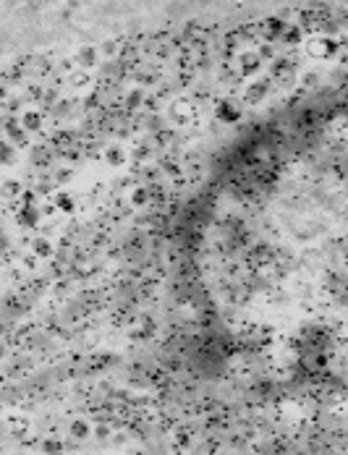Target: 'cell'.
<instances>
[{"instance_id":"6da1fadb","label":"cell","mask_w":348,"mask_h":455,"mask_svg":"<svg viewBox=\"0 0 348 455\" xmlns=\"http://www.w3.org/2000/svg\"><path fill=\"white\" fill-rule=\"evenodd\" d=\"M338 52V40L335 37H314L306 42V55L314 60H330Z\"/></svg>"},{"instance_id":"7a4b0ae2","label":"cell","mask_w":348,"mask_h":455,"mask_svg":"<svg viewBox=\"0 0 348 455\" xmlns=\"http://www.w3.org/2000/svg\"><path fill=\"white\" fill-rule=\"evenodd\" d=\"M170 118L176 120V123H191V120L196 118V105L191 100H186V97H181V100H173L170 102Z\"/></svg>"},{"instance_id":"3957f363","label":"cell","mask_w":348,"mask_h":455,"mask_svg":"<svg viewBox=\"0 0 348 455\" xmlns=\"http://www.w3.org/2000/svg\"><path fill=\"white\" fill-rule=\"evenodd\" d=\"M16 225L24 228V230H32V228L40 225V209L34 204H21L16 209Z\"/></svg>"},{"instance_id":"277c9868","label":"cell","mask_w":348,"mask_h":455,"mask_svg":"<svg viewBox=\"0 0 348 455\" xmlns=\"http://www.w3.org/2000/svg\"><path fill=\"white\" fill-rule=\"evenodd\" d=\"M215 115L220 118L223 123H238L241 120V108L236 102H231V100H223V102H217Z\"/></svg>"},{"instance_id":"5b68a950","label":"cell","mask_w":348,"mask_h":455,"mask_svg":"<svg viewBox=\"0 0 348 455\" xmlns=\"http://www.w3.org/2000/svg\"><path fill=\"white\" fill-rule=\"evenodd\" d=\"M76 63L81 66V71L94 68L97 63H100V50H97L94 45H84V47H79L76 50Z\"/></svg>"},{"instance_id":"8992f818","label":"cell","mask_w":348,"mask_h":455,"mask_svg":"<svg viewBox=\"0 0 348 455\" xmlns=\"http://www.w3.org/2000/svg\"><path fill=\"white\" fill-rule=\"evenodd\" d=\"M259 68H262V58L256 55V52H244V55L238 58V71L244 76L259 73Z\"/></svg>"},{"instance_id":"52a82bcc","label":"cell","mask_w":348,"mask_h":455,"mask_svg":"<svg viewBox=\"0 0 348 455\" xmlns=\"http://www.w3.org/2000/svg\"><path fill=\"white\" fill-rule=\"evenodd\" d=\"M105 162H108L110 168H123L126 165V149L120 147V144H108V149H105Z\"/></svg>"},{"instance_id":"ba28073f","label":"cell","mask_w":348,"mask_h":455,"mask_svg":"<svg viewBox=\"0 0 348 455\" xmlns=\"http://www.w3.org/2000/svg\"><path fill=\"white\" fill-rule=\"evenodd\" d=\"M5 134L13 139V144L16 147H26V131H24V126L19 123V120H5Z\"/></svg>"},{"instance_id":"9c48e42d","label":"cell","mask_w":348,"mask_h":455,"mask_svg":"<svg viewBox=\"0 0 348 455\" xmlns=\"http://www.w3.org/2000/svg\"><path fill=\"white\" fill-rule=\"evenodd\" d=\"M19 123L24 126V131H26V134L40 131V128H42V113H40V110H26L24 115H21Z\"/></svg>"},{"instance_id":"30bf717a","label":"cell","mask_w":348,"mask_h":455,"mask_svg":"<svg viewBox=\"0 0 348 455\" xmlns=\"http://www.w3.org/2000/svg\"><path fill=\"white\" fill-rule=\"evenodd\" d=\"M55 207L60 212H66V215H71V212H76V196L68 194V191H58L55 194Z\"/></svg>"},{"instance_id":"8fae6325","label":"cell","mask_w":348,"mask_h":455,"mask_svg":"<svg viewBox=\"0 0 348 455\" xmlns=\"http://www.w3.org/2000/svg\"><path fill=\"white\" fill-rule=\"evenodd\" d=\"M19 155H16V147L11 141H0V165L8 168V165H16Z\"/></svg>"},{"instance_id":"7c38bea8","label":"cell","mask_w":348,"mask_h":455,"mask_svg":"<svg viewBox=\"0 0 348 455\" xmlns=\"http://www.w3.org/2000/svg\"><path fill=\"white\" fill-rule=\"evenodd\" d=\"M264 94H267V81H264V79L252 81V84L246 87V100H249V102H259Z\"/></svg>"},{"instance_id":"4fadbf2b","label":"cell","mask_w":348,"mask_h":455,"mask_svg":"<svg viewBox=\"0 0 348 455\" xmlns=\"http://www.w3.org/2000/svg\"><path fill=\"white\" fill-rule=\"evenodd\" d=\"M32 254L40 256V259H47V256H52V244L47 238H34L32 241Z\"/></svg>"},{"instance_id":"5bb4252c","label":"cell","mask_w":348,"mask_h":455,"mask_svg":"<svg viewBox=\"0 0 348 455\" xmlns=\"http://www.w3.org/2000/svg\"><path fill=\"white\" fill-rule=\"evenodd\" d=\"M131 204L134 207H147L149 204V188L147 186H136L131 191Z\"/></svg>"},{"instance_id":"9a60e30c","label":"cell","mask_w":348,"mask_h":455,"mask_svg":"<svg viewBox=\"0 0 348 455\" xmlns=\"http://www.w3.org/2000/svg\"><path fill=\"white\" fill-rule=\"evenodd\" d=\"M283 40L288 42V45H299L301 42V29L299 26H291V24H285V29H283Z\"/></svg>"},{"instance_id":"2e32d148","label":"cell","mask_w":348,"mask_h":455,"mask_svg":"<svg viewBox=\"0 0 348 455\" xmlns=\"http://www.w3.org/2000/svg\"><path fill=\"white\" fill-rule=\"evenodd\" d=\"M71 434L76 437V439H87V437H89L87 421H73V424H71Z\"/></svg>"},{"instance_id":"e0dca14e","label":"cell","mask_w":348,"mask_h":455,"mask_svg":"<svg viewBox=\"0 0 348 455\" xmlns=\"http://www.w3.org/2000/svg\"><path fill=\"white\" fill-rule=\"evenodd\" d=\"M87 84H89L87 71H76V73H71V87H73V89H84Z\"/></svg>"},{"instance_id":"ac0fdd59","label":"cell","mask_w":348,"mask_h":455,"mask_svg":"<svg viewBox=\"0 0 348 455\" xmlns=\"http://www.w3.org/2000/svg\"><path fill=\"white\" fill-rule=\"evenodd\" d=\"M283 29H285V21H280V19H270V21H267V32H270L272 37H280Z\"/></svg>"},{"instance_id":"d6986e66","label":"cell","mask_w":348,"mask_h":455,"mask_svg":"<svg viewBox=\"0 0 348 455\" xmlns=\"http://www.w3.org/2000/svg\"><path fill=\"white\" fill-rule=\"evenodd\" d=\"M3 194H5V196L21 194V183H19V181H5V183H3Z\"/></svg>"},{"instance_id":"ffe728a7","label":"cell","mask_w":348,"mask_h":455,"mask_svg":"<svg viewBox=\"0 0 348 455\" xmlns=\"http://www.w3.org/2000/svg\"><path fill=\"white\" fill-rule=\"evenodd\" d=\"M141 100H144V94H141V92H139V89H134V92H131V94H128V97H126V102H128V108H139V105H141Z\"/></svg>"},{"instance_id":"44dd1931","label":"cell","mask_w":348,"mask_h":455,"mask_svg":"<svg viewBox=\"0 0 348 455\" xmlns=\"http://www.w3.org/2000/svg\"><path fill=\"white\" fill-rule=\"evenodd\" d=\"M45 453H47V455H58L60 453V442H58V439H45Z\"/></svg>"},{"instance_id":"7402d4cb","label":"cell","mask_w":348,"mask_h":455,"mask_svg":"<svg viewBox=\"0 0 348 455\" xmlns=\"http://www.w3.org/2000/svg\"><path fill=\"white\" fill-rule=\"evenodd\" d=\"M304 84H306V87H314V84H317V76H314V73H309V76L304 73Z\"/></svg>"},{"instance_id":"603a6c76","label":"cell","mask_w":348,"mask_h":455,"mask_svg":"<svg viewBox=\"0 0 348 455\" xmlns=\"http://www.w3.org/2000/svg\"><path fill=\"white\" fill-rule=\"evenodd\" d=\"M0 353H3V351H0Z\"/></svg>"}]
</instances>
